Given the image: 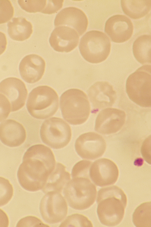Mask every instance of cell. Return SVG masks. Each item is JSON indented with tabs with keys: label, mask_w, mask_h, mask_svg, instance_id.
Listing matches in <instances>:
<instances>
[{
	"label": "cell",
	"mask_w": 151,
	"mask_h": 227,
	"mask_svg": "<svg viewBox=\"0 0 151 227\" xmlns=\"http://www.w3.org/2000/svg\"><path fill=\"white\" fill-rule=\"evenodd\" d=\"M55 165V157L50 148L40 144L31 146L24 153L17 171L20 185L30 192L42 189Z\"/></svg>",
	"instance_id": "1"
},
{
	"label": "cell",
	"mask_w": 151,
	"mask_h": 227,
	"mask_svg": "<svg viewBox=\"0 0 151 227\" xmlns=\"http://www.w3.org/2000/svg\"><path fill=\"white\" fill-rule=\"evenodd\" d=\"M96 201L97 214L102 224L112 227L121 222L127 200L120 188L113 185L101 188L98 192Z\"/></svg>",
	"instance_id": "2"
},
{
	"label": "cell",
	"mask_w": 151,
	"mask_h": 227,
	"mask_svg": "<svg viewBox=\"0 0 151 227\" xmlns=\"http://www.w3.org/2000/svg\"><path fill=\"white\" fill-rule=\"evenodd\" d=\"M60 106L63 118L72 125L84 123L90 114V106L87 96L79 89H70L64 92L60 97Z\"/></svg>",
	"instance_id": "3"
},
{
	"label": "cell",
	"mask_w": 151,
	"mask_h": 227,
	"mask_svg": "<svg viewBox=\"0 0 151 227\" xmlns=\"http://www.w3.org/2000/svg\"><path fill=\"white\" fill-rule=\"evenodd\" d=\"M63 193L69 206L75 210H83L93 204L96 190L89 176L77 177L68 182Z\"/></svg>",
	"instance_id": "4"
},
{
	"label": "cell",
	"mask_w": 151,
	"mask_h": 227,
	"mask_svg": "<svg viewBox=\"0 0 151 227\" xmlns=\"http://www.w3.org/2000/svg\"><path fill=\"white\" fill-rule=\"evenodd\" d=\"M58 95L53 89L46 85L40 86L29 93L26 107L32 116L43 119L55 114L58 108Z\"/></svg>",
	"instance_id": "5"
},
{
	"label": "cell",
	"mask_w": 151,
	"mask_h": 227,
	"mask_svg": "<svg viewBox=\"0 0 151 227\" xmlns=\"http://www.w3.org/2000/svg\"><path fill=\"white\" fill-rule=\"evenodd\" d=\"M151 65L138 68L127 78L126 92L130 99L143 107H150Z\"/></svg>",
	"instance_id": "6"
},
{
	"label": "cell",
	"mask_w": 151,
	"mask_h": 227,
	"mask_svg": "<svg viewBox=\"0 0 151 227\" xmlns=\"http://www.w3.org/2000/svg\"><path fill=\"white\" fill-rule=\"evenodd\" d=\"M111 43L102 32L93 30L86 32L81 38L79 45L80 53L87 61L97 64L103 61L109 56Z\"/></svg>",
	"instance_id": "7"
},
{
	"label": "cell",
	"mask_w": 151,
	"mask_h": 227,
	"mask_svg": "<svg viewBox=\"0 0 151 227\" xmlns=\"http://www.w3.org/2000/svg\"><path fill=\"white\" fill-rule=\"evenodd\" d=\"M40 134L42 141L54 149L66 146L71 137L69 125L62 119L53 117L45 120L40 127Z\"/></svg>",
	"instance_id": "8"
},
{
	"label": "cell",
	"mask_w": 151,
	"mask_h": 227,
	"mask_svg": "<svg viewBox=\"0 0 151 227\" xmlns=\"http://www.w3.org/2000/svg\"><path fill=\"white\" fill-rule=\"evenodd\" d=\"M40 213L43 219L49 224L58 223L66 216L68 206L60 193L48 192L43 197L40 204Z\"/></svg>",
	"instance_id": "9"
},
{
	"label": "cell",
	"mask_w": 151,
	"mask_h": 227,
	"mask_svg": "<svg viewBox=\"0 0 151 227\" xmlns=\"http://www.w3.org/2000/svg\"><path fill=\"white\" fill-rule=\"evenodd\" d=\"M75 150L82 158L94 160L101 157L106 148V142L98 133L89 132L81 135L75 143Z\"/></svg>",
	"instance_id": "10"
},
{
	"label": "cell",
	"mask_w": 151,
	"mask_h": 227,
	"mask_svg": "<svg viewBox=\"0 0 151 227\" xmlns=\"http://www.w3.org/2000/svg\"><path fill=\"white\" fill-rule=\"evenodd\" d=\"M116 165L106 158L98 159L92 163L89 170V176L96 185L104 187L114 184L119 176Z\"/></svg>",
	"instance_id": "11"
},
{
	"label": "cell",
	"mask_w": 151,
	"mask_h": 227,
	"mask_svg": "<svg viewBox=\"0 0 151 227\" xmlns=\"http://www.w3.org/2000/svg\"><path fill=\"white\" fill-rule=\"evenodd\" d=\"M125 112L114 108H107L101 111L95 121L94 129L101 134L108 135L119 131L126 119Z\"/></svg>",
	"instance_id": "12"
},
{
	"label": "cell",
	"mask_w": 151,
	"mask_h": 227,
	"mask_svg": "<svg viewBox=\"0 0 151 227\" xmlns=\"http://www.w3.org/2000/svg\"><path fill=\"white\" fill-rule=\"evenodd\" d=\"M0 93L4 94L11 103V111H16L24 105L27 91L21 80L16 77L6 78L0 83Z\"/></svg>",
	"instance_id": "13"
},
{
	"label": "cell",
	"mask_w": 151,
	"mask_h": 227,
	"mask_svg": "<svg viewBox=\"0 0 151 227\" xmlns=\"http://www.w3.org/2000/svg\"><path fill=\"white\" fill-rule=\"evenodd\" d=\"M104 31L111 40L116 43H122L128 40L133 31L131 20L123 15L116 14L109 18L106 21Z\"/></svg>",
	"instance_id": "14"
},
{
	"label": "cell",
	"mask_w": 151,
	"mask_h": 227,
	"mask_svg": "<svg viewBox=\"0 0 151 227\" xmlns=\"http://www.w3.org/2000/svg\"><path fill=\"white\" fill-rule=\"evenodd\" d=\"M94 113L104 108L112 106L116 98L112 86L106 81L97 82L87 91Z\"/></svg>",
	"instance_id": "15"
},
{
	"label": "cell",
	"mask_w": 151,
	"mask_h": 227,
	"mask_svg": "<svg viewBox=\"0 0 151 227\" xmlns=\"http://www.w3.org/2000/svg\"><path fill=\"white\" fill-rule=\"evenodd\" d=\"M79 40V35L75 30L68 26H60L53 30L49 42L56 51L68 52L76 47Z\"/></svg>",
	"instance_id": "16"
},
{
	"label": "cell",
	"mask_w": 151,
	"mask_h": 227,
	"mask_svg": "<svg viewBox=\"0 0 151 227\" xmlns=\"http://www.w3.org/2000/svg\"><path fill=\"white\" fill-rule=\"evenodd\" d=\"M88 22L85 13L74 7L63 9L56 15L54 22L55 26L65 25L73 28L80 36L86 31Z\"/></svg>",
	"instance_id": "17"
},
{
	"label": "cell",
	"mask_w": 151,
	"mask_h": 227,
	"mask_svg": "<svg viewBox=\"0 0 151 227\" xmlns=\"http://www.w3.org/2000/svg\"><path fill=\"white\" fill-rule=\"evenodd\" d=\"M45 63L40 56L31 54L25 56L21 61L19 70L22 79L26 82L33 83L42 78L45 72Z\"/></svg>",
	"instance_id": "18"
},
{
	"label": "cell",
	"mask_w": 151,
	"mask_h": 227,
	"mask_svg": "<svg viewBox=\"0 0 151 227\" xmlns=\"http://www.w3.org/2000/svg\"><path fill=\"white\" fill-rule=\"evenodd\" d=\"M25 130L23 125L15 120L9 119L0 124V140L5 145L14 147L18 146L25 141Z\"/></svg>",
	"instance_id": "19"
},
{
	"label": "cell",
	"mask_w": 151,
	"mask_h": 227,
	"mask_svg": "<svg viewBox=\"0 0 151 227\" xmlns=\"http://www.w3.org/2000/svg\"><path fill=\"white\" fill-rule=\"evenodd\" d=\"M70 180V174L66 171L65 167L57 163L48 177L42 190L45 194L51 192L61 193Z\"/></svg>",
	"instance_id": "20"
},
{
	"label": "cell",
	"mask_w": 151,
	"mask_h": 227,
	"mask_svg": "<svg viewBox=\"0 0 151 227\" xmlns=\"http://www.w3.org/2000/svg\"><path fill=\"white\" fill-rule=\"evenodd\" d=\"M7 32L10 38L18 41L28 39L32 33L31 23L23 17L13 18L7 25Z\"/></svg>",
	"instance_id": "21"
},
{
	"label": "cell",
	"mask_w": 151,
	"mask_h": 227,
	"mask_svg": "<svg viewBox=\"0 0 151 227\" xmlns=\"http://www.w3.org/2000/svg\"><path fill=\"white\" fill-rule=\"evenodd\" d=\"M124 13L133 19H138L146 16L151 7V0H121Z\"/></svg>",
	"instance_id": "22"
},
{
	"label": "cell",
	"mask_w": 151,
	"mask_h": 227,
	"mask_svg": "<svg viewBox=\"0 0 151 227\" xmlns=\"http://www.w3.org/2000/svg\"><path fill=\"white\" fill-rule=\"evenodd\" d=\"M151 35H143L138 37L132 46L134 56L139 63L151 64Z\"/></svg>",
	"instance_id": "23"
},
{
	"label": "cell",
	"mask_w": 151,
	"mask_h": 227,
	"mask_svg": "<svg viewBox=\"0 0 151 227\" xmlns=\"http://www.w3.org/2000/svg\"><path fill=\"white\" fill-rule=\"evenodd\" d=\"M134 225L137 227L151 226V202L143 203L134 211L132 216Z\"/></svg>",
	"instance_id": "24"
},
{
	"label": "cell",
	"mask_w": 151,
	"mask_h": 227,
	"mask_svg": "<svg viewBox=\"0 0 151 227\" xmlns=\"http://www.w3.org/2000/svg\"><path fill=\"white\" fill-rule=\"evenodd\" d=\"M60 227H93L91 222L84 215L78 213L67 216L60 224Z\"/></svg>",
	"instance_id": "25"
},
{
	"label": "cell",
	"mask_w": 151,
	"mask_h": 227,
	"mask_svg": "<svg viewBox=\"0 0 151 227\" xmlns=\"http://www.w3.org/2000/svg\"><path fill=\"white\" fill-rule=\"evenodd\" d=\"M13 194L12 186L9 180L0 177V206L7 204Z\"/></svg>",
	"instance_id": "26"
},
{
	"label": "cell",
	"mask_w": 151,
	"mask_h": 227,
	"mask_svg": "<svg viewBox=\"0 0 151 227\" xmlns=\"http://www.w3.org/2000/svg\"><path fill=\"white\" fill-rule=\"evenodd\" d=\"M18 2L21 8L29 13L41 12L46 7L47 0H19Z\"/></svg>",
	"instance_id": "27"
},
{
	"label": "cell",
	"mask_w": 151,
	"mask_h": 227,
	"mask_svg": "<svg viewBox=\"0 0 151 227\" xmlns=\"http://www.w3.org/2000/svg\"><path fill=\"white\" fill-rule=\"evenodd\" d=\"M14 14V8L10 1L0 0V24L8 22Z\"/></svg>",
	"instance_id": "28"
},
{
	"label": "cell",
	"mask_w": 151,
	"mask_h": 227,
	"mask_svg": "<svg viewBox=\"0 0 151 227\" xmlns=\"http://www.w3.org/2000/svg\"><path fill=\"white\" fill-rule=\"evenodd\" d=\"M92 162L83 160L76 163L73 166L71 171L72 178L80 176H89V170Z\"/></svg>",
	"instance_id": "29"
},
{
	"label": "cell",
	"mask_w": 151,
	"mask_h": 227,
	"mask_svg": "<svg viewBox=\"0 0 151 227\" xmlns=\"http://www.w3.org/2000/svg\"><path fill=\"white\" fill-rule=\"evenodd\" d=\"M45 224L39 218L34 216H27L20 219L17 227L49 226Z\"/></svg>",
	"instance_id": "30"
},
{
	"label": "cell",
	"mask_w": 151,
	"mask_h": 227,
	"mask_svg": "<svg viewBox=\"0 0 151 227\" xmlns=\"http://www.w3.org/2000/svg\"><path fill=\"white\" fill-rule=\"evenodd\" d=\"M11 111V104L7 98L0 93V122L6 119Z\"/></svg>",
	"instance_id": "31"
},
{
	"label": "cell",
	"mask_w": 151,
	"mask_h": 227,
	"mask_svg": "<svg viewBox=\"0 0 151 227\" xmlns=\"http://www.w3.org/2000/svg\"><path fill=\"white\" fill-rule=\"evenodd\" d=\"M63 0H47L45 7L42 13L47 14L54 13L62 7Z\"/></svg>",
	"instance_id": "32"
},
{
	"label": "cell",
	"mask_w": 151,
	"mask_h": 227,
	"mask_svg": "<svg viewBox=\"0 0 151 227\" xmlns=\"http://www.w3.org/2000/svg\"><path fill=\"white\" fill-rule=\"evenodd\" d=\"M150 137H149L144 142L141 148V154L145 160L150 164Z\"/></svg>",
	"instance_id": "33"
},
{
	"label": "cell",
	"mask_w": 151,
	"mask_h": 227,
	"mask_svg": "<svg viewBox=\"0 0 151 227\" xmlns=\"http://www.w3.org/2000/svg\"><path fill=\"white\" fill-rule=\"evenodd\" d=\"M9 225V219L6 213L0 209V227H7Z\"/></svg>",
	"instance_id": "34"
},
{
	"label": "cell",
	"mask_w": 151,
	"mask_h": 227,
	"mask_svg": "<svg viewBox=\"0 0 151 227\" xmlns=\"http://www.w3.org/2000/svg\"><path fill=\"white\" fill-rule=\"evenodd\" d=\"M7 40L5 35L0 31V55L5 51L7 45Z\"/></svg>",
	"instance_id": "35"
}]
</instances>
